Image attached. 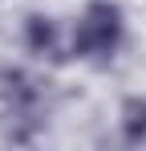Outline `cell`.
<instances>
[{"instance_id":"4","label":"cell","mask_w":146,"mask_h":151,"mask_svg":"<svg viewBox=\"0 0 146 151\" xmlns=\"http://www.w3.org/2000/svg\"><path fill=\"white\" fill-rule=\"evenodd\" d=\"M118 127H122V139L126 143H146V98H126L118 110Z\"/></svg>"},{"instance_id":"2","label":"cell","mask_w":146,"mask_h":151,"mask_svg":"<svg viewBox=\"0 0 146 151\" xmlns=\"http://www.w3.org/2000/svg\"><path fill=\"white\" fill-rule=\"evenodd\" d=\"M126 41V17L114 0H89L81 17L73 21V53L81 61L106 65Z\"/></svg>"},{"instance_id":"3","label":"cell","mask_w":146,"mask_h":151,"mask_svg":"<svg viewBox=\"0 0 146 151\" xmlns=\"http://www.w3.org/2000/svg\"><path fill=\"white\" fill-rule=\"evenodd\" d=\"M24 49L33 57H41V61H61V29H57V21L33 12L24 21Z\"/></svg>"},{"instance_id":"1","label":"cell","mask_w":146,"mask_h":151,"mask_svg":"<svg viewBox=\"0 0 146 151\" xmlns=\"http://www.w3.org/2000/svg\"><path fill=\"white\" fill-rule=\"evenodd\" d=\"M0 106H4V135L12 143H33L45 127V86L28 70L4 65L0 70Z\"/></svg>"}]
</instances>
